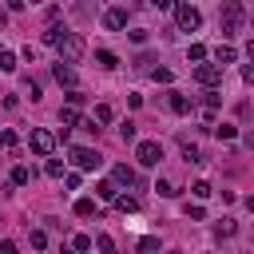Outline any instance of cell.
<instances>
[{"instance_id":"obj_1","label":"cell","mask_w":254,"mask_h":254,"mask_svg":"<svg viewBox=\"0 0 254 254\" xmlns=\"http://www.w3.org/2000/svg\"><path fill=\"white\" fill-rule=\"evenodd\" d=\"M242 20H246V12H242V4H222L218 8V28H222V36H238L242 32Z\"/></svg>"},{"instance_id":"obj_2","label":"cell","mask_w":254,"mask_h":254,"mask_svg":"<svg viewBox=\"0 0 254 254\" xmlns=\"http://www.w3.org/2000/svg\"><path fill=\"white\" fill-rule=\"evenodd\" d=\"M56 52H60V64H75L83 56V36L79 32H64V40L56 44Z\"/></svg>"},{"instance_id":"obj_3","label":"cell","mask_w":254,"mask_h":254,"mask_svg":"<svg viewBox=\"0 0 254 254\" xmlns=\"http://www.w3.org/2000/svg\"><path fill=\"white\" fill-rule=\"evenodd\" d=\"M198 8L194 4H175V24H179V32H194L198 28Z\"/></svg>"},{"instance_id":"obj_4","label":"cell","mask_w":254,"mask_h":254,"mask_svg":"<svg viewBox=\"0 0 254 254\" xmlns=\"http://www.w3.org/2000/svg\"><path fill=\"white\" fill-rule=\"evenodd\" d=\"M135 159H139L143 167H159V159H163V143H155V139H143V143L135 147Z\"/></svg>"},{"instance_id":"obj_5","label":"cell","mask_w":254,"mask_h":254,"mask_svg":"<svg viewBox=\"0 0 254 254\" xmlns=\"http://www.w3.org/2000/svg\"><path fill=\"white\" fill-rule=\"evenodd\" d=\"M194 79H198L202 87L214 91V87L222 83V67H218V64H198V67H194Z\"/></svg>"},{"instance_id":"obj_6","label":"cell","mask_w":254,"mask_h":254,"mask_svg":"<svg viewBox=\"0 0 254 254\" xmlns=\"http://www.w3.org/2000/svg\"><path fill=\"white\" fill-rule=\"evenodd\" d=\"M28 147H32L36 155H52V151H56V135H52V131H40V127H36V131L28 135Z\"/></svg>"},{"instance_id":"obj_7","label":"cell","mask_w":254,"mask_h":254,"mask_svg":"<svg viewBox=\"0 0 254 254\" xmlns=\"http://www.w3.org/2000/svg\"><path fill=\"white\" fill-rule=\"evenodd\" d=\"M71 163H75L79 171H95V167L103 163V155L91 151V147H75V151H71Z\"/></svg>"},{"instance_id":"obj_8","label":"cell","mask_w":254,"mask_h":254,"mask_svg":"<svg viewBox=\"0 0 254 254\" xmlns=\"http://www.w3.org/2000/svg\"><path fill=\"white\" fill-rule=\"evenodd\" d=\"M127 20H131V12H127V8H107V12H103V28H111V32L127 28Z\"/></svg>"},{"instance_id":"obj_9","label":"cell","mask_w":254,"mask_h":254,"mask_svg":"<svg viewBox=\"0 0 254 254\" xmlns=\"http://www.w3.org/2000/svg\"><path fill=\"white\" fill-rule=\"evenodd\" d=\"M111 175H115V179H111L115 187H135V183H139V175H135V171H131L127 163H119V167H115Z\"/></svg>"},{"instance_id":"obj_10","label":"cell","mask_w":254,"mask_h":254,"mask_svg":"<svg viewBox=\"0 0 254 254\" xmlns=\"http://www.w3.org/2000/svg\"><path fill=\"white\" fill-rule=\"evenodd\" d=\"M167 107H171L175 115H187V111H190V99H187L183 91H167Z\"/></svg>"},{"instance_id":"obj_11","label":"cell","mask_w":254,"mask_h":254,"mask_svg":"<svg viewBox=\"0 0 254 254\" xmlns=\"http://www.w3.org/2000/svg\"><path fill=\"white\" fill-rule=\"evenodd\" d=\"M214 60H218V67L234 64V48H230V44H218V48H214Z\"/></svg>"},{"instance_id":"obj_12","label":"cell","mask_w":254,"mask_h":254,"mask_svg":"<svg viewBox=\"0 0 254 254\" xmlns=\"http://www.w3.org/2000/svg\"><path fill=\"white\" fill-rule=\"evenodd\" d=\"M56 79L67 83V87H75V71H71V64H56Z\"/></svg>"},{"instance_id":"obj_13","label":"cell","mask_w":254,"mask_h":254,"mask_svg":"<svg viewBox=\"0 0 254 254\" xmlns=\"http://www.w3.org/2000/svg\"><path fill=\"white\" fill-rule=\"evenodd\" d=\"M218 103H222V95H218V91H206V95H202V111H206V119L218 111Z\"/></svg>"},{"instance_id":"obj_14","label":"cell","mask_w":254,"mask_h":254,"mask_svg":"<svg viewBox=\"0 0 254 254\" xmlns=\"http://www.w3.org/2000/svg\"><path fill=\"white\" fill-rule=\"evenodd\" d=\"M0 151L4 155H16V131H8V127L0 131Z\"/></svg>"},{"instance_id":"obj_15","label":"cell","mask_w":254,"mask_h":254,"mask_svg":"<svg viewBox=\"0 0 254 254\" xmlns=\"http://www.w3.org/2000/svg\"><path fill=\"white\" fill-rule=\"evenodd\" d=\"M95 60H99V67H119L115 52H107V48H99V52H95Z\"/></svg>"},{"instance_id":"obj_16","label":"cell","mask_w":254,"mask_h":254,"mask_svg":"<svg viewBox=\"0 0 254 254\" xmlns=\"http://www.w3.org/2000/svg\"><path fill=\"white\" fill-rule=\"evenodd\" d=\"M60 123H64V127H75V123H79V111H75V107H60Z\"/></svg>"},{"instance_id":"obj_17","label":"cell","mask_w":254,"mask_h":254,"mask_svg":"<svg viewBox=\"0 0 254 254\" xmlns=\"http://www.w3.org/2000/svg\"><path fill=\"white\" fill-rule=\"evenodd\" d=\"M115 190H119L115 183H99V187H95V194H99V198H107V202H115V198H119Z\"/></svg>"},{"instance_id":"obj_18","label":"cell","mask_w":254,"mask_h":254,"mask_svg":"<svg viewBox=\"0 0 254 254\" xmlns=\"http://www.w3.org/2000/svg\"><path fill=\"white\" fill-rule=\"evenodd\" d=\"M95 119H99V123H111V119H115V107H111V103H99V107H95Z\"/></svg>"},{"instance_id":"obj_19","label":"cell","mask_w":254,"mask_h":254,"mask_svg":"<svg viewBox=\"0 0 254 254\" xmlns=\"http://www.w3.org/2000/svg\"><path fill=\"white\" fill-rule=\"evenodd\" d=\"M12 183H16V187L32 183V171H28V167H12Z\"/></svg>"},{"instance_id":"obj_20","label":"cell","mask_w":254,"mask_h":254,"mask_svg":"<svg viewBox=\"0 0 254 254\" xmlns=\"http://www.w3.org/2000/svg\"><path fill=\"white\" fill-rule=\"evenodd\" d=\"M75 214H79V218H91V214H95V202H91V198H79V202H75Z\"/></svg>"},{"instance_id":"obj_21","label":"cell","mask_w":254,"mask_h":254,"mask_svg":"<svg viewBox=\"0 0 254 254\" xmlns=\"http://www.w3.org/2000/svg\"><path fill=\"white\" fill-rule=\"evenodd\" d=\"M135 250H139V254H155V250H159V238H151V234H147V238H139V246H135Z\"/></svg>"},{"instance_id":"obj_22","label":"cell","mask_w":254,"mask_h":254,"mask_svg":"<svg viewBox=\"0 0 254 254\" xmlns=\"http://www.w3.org/2000/svg\"><path fill=\"white\" fill-rule=\"evenodd\" d=\"M115 206H119L123 214H131V210H139V202H135V198H127V194H119V198H115Z\"/></svg>"},{"instance_id":"obj_23","label":"cell","mask_w":254,"mask_h":254,"mask_svg":"<svg viewBox=\"0 0 254 254\" xmlns=\"http://www.w3.org/2000/svg\"><path fill=\"white\" fill-rule=\"evenodd\" d=\"M187 218H190V222H202V218H206V210H202L198 202H187Z\"/></svg>"},{"instance_id":"obj_24","label":"cell","mask_w":254,"mask_h":254,"mask_svg":"<svg viewBox=\"0 0 254 254\" xmlns=\"http://www.w3.org/2000/svg\"><path fill=\"white\" fill-rule=\"evenodd\" d=\"M155 190H159V194H163V198H175V194H179V190H175V187H171V183H167V179H159V183H155Z\"/></svg>"},{"instance_id":"obj_25","label":"cell","mask_w":254,"mask_h":254,"mask_svg":"<svg viewBox=\"0 0 254 254\" xmlns=\"http://www.w3.org/2000/svg\"><path fill=\"white\" fill-rule=\"evenodd\" d=\"M119 135H123V143H131V139H135V123H131V119L119 123Z\"/></svg>"},{"instance_id":"obj_26","label":"cell","mask_w":254,"mask_h":254,"mask_svg":"<svg viewBox=\"0 0 254 254\" xmlns=\"http://www.w3.org/2000/svg\"><path fill=\"white\" fill-rule=\"evenodd\" d=\"M214 131H218V139H226V143L238 135V131H234V123H222V127H214Z\"/></svg>"},{"instance_id":"obj_27","label":"cell","mask_w":254,"mask_h":254,"mask_svg":"<svg viewBox=\"0 0 254 254\" xmlns=\"http://www.w3.org/2000/svg\"><path fill=\"white\" fill-rule=\"evenodd\" d=\"M48 175H52V179H64V163H60V159H48Z\"/></svg>"},{"instance_id":"obj_28","label":"cell","mask_w":254,"mask_h":254,"mask_svg":"<svg viewBox=\"0 0 254 254\" xmlns=\"http://www.w3.org/2000/svg\"><path fill=\"white\" fill-rule=\"evenodd\" d=\"M190 190H194V198H210V194H214V190H210V183H194Z\"/></svg>"},{"instance_id":"obj_29","label":"cell","mask_w":254,"mask_h":254,"mask_svg":"<svg viewBox=\"0 0 254 254\" xmlns=\"http://www.w3.org/2000/svg\"><path fill=\"white\" fill-rule=\"evenodd\" d=\"M230 234H234V218H222L218 222V238H230Z\"/></svg>"},{"instance_id":"obj_30","label":"cell","mask_w":254,"mask_h":254,"mask_svg":"<svg viewBox=\"0 0 254 254\" xmlns=\"http://www.w3.org/2000/svg\"><path fill=\"white\" fill-rule=\"evenodd\" d=\"M95 246H99V250H103V254H115V242H111V238H107V234H99V238H95Z\"/></svg>"},{"instance_id":"obj_31","label":"cell","mask_w":254,"mask_h":254,"mask_svg":"<svg viewBox=\"0 0 254 254\" xmlns=\"http://www.w3.org/2000/svg\"><path fill=\"white\" fill-rule=\"evenodd\" d=\"M0 67H4V71H16V56H12V52H0Z\"/></svg>"},{"instance_id":"obj_32","label":"cell","mask_w":254,"mask_h":254,"mask_svg":"<svg viewBox=\"0 0 254 254\" xmlns=\"http://www.w3.org/2000/svg\"><path fill=\"white\" fill-rule=\"evenodd\" d=\"M202 56H206L202 44H190V48H187V60H202Z\"/></svg>"},{"instance_id":"obj_33","label":"cell","mask_w":254,"mask_h":254,"mask_svg":"<svg viewBox=\"0 0 254 254\" xmlns=\"http://www.w3.org/2000/svg\"><path fill=\"white\" fill-rule=\"evenodd\" d=\"M151 64H155V56H147V52L135 60V67H139V71H151Z\"/></svg>"},{"instance_id":"obj_34","label":"cell","mask_w":254,"mask_h":254,"mask_svg":"<svg viewBox=\"0 0 254 254\" xmlns=\"http://www.w3.org/2000/svg\"><path fill=\"white\" fill-rule=\"evenodd\" d=\"M151 75H155L159 83H171V67H151Z\"/></svg>"},{"instance_id":"obj_35","label":"cell","mask_w":254,"mask_h":254,"mask_svg":"<svg viewBox=\"0 0 254 254\" xmlns=\"http://www.w3.org/2000/svg\"><path fill=\"white\" fill-rule=\"evenodd\" d=\"M32 246L44 250V246H48V234H44V230H32Z\"/></svg>"},{"instance_id":"obj_36","label":"cell","mask_w":254,"mask_h":254,"mask_svg":"<svg viewBox=\"0 0 254 254\" xmlns=\"http://www.w3.org/2000/svg\"><path fill=\"white\" fill-rule=\"evenodd\" d=\"M71 246H75V250H91V246H95V242H91V238H87V234H75V242H71Z\"/></svg>"},{"instance_id":"obj_37","label":"cell","mask_w":254,"mask_h":254,"mask_svg":"<svg viewBox=\"0 0 254 254\" xmlns=\"http://www.w3.org/2000/svg\"><path fill=\"white\" fill-rule=\"evenodd\" d=\"M127 36H131V40H135V44H147V28H131V32H127Z\"/></svg>"},{"instance_id":"obj_38","label":"cell","mask_w":254,"mask_h":254,"mask_svg":"<svg viewBox=\"0 0 254 254\" xmlns=\"http://www.w3.org/2000/svg\"><path fill=\"white\" fill-rule=\"evenodd\" d=\"M242 79H246V83H254V64H246V67H242Z\"/></svg>"},{"instance_id":"obj_39","label":"cell","mask_w":254,"mask_h":254,"mask_svg":"<svg viewBox=\"0 0 254 254\" xmlns=\"http://www.w3.org/2000/svg\"><path fill=\"white\" fill-rule=\"evenodd\" d=\"M0 254H16V242H8V238H4V242H0Z\"/></svg>"},{"instance_id":"obj_40","label":"cell","mask_w":254,"mask_h":254,"mask_svg":"<svg viewBox=\"0 0 254 254\" xmlns=\"http://www.w3.org/2000/svg\"><path fill=\"white\" fill-rule=\"evenodd\" d=\"M246 147H250V151H254V131H246Z\"/></svg>"},{"instance_id":"obj_41","label":"cell","mask_w":254,"mask_h":254,"mask_svg":"<svg viewBox=\"0 0 254 254\" xmlns=\"http://www.w3.org/2000/svg\"><path fill=\"white\" fill-rule=\"evenodd\" d=\"M4 24H8V12H4V8H0V28H4Z\"/></svg>"},{"instance_id":"obj_42","label":"cell","mask_w":254,"mask_h":254,"mask_svg":"<svg viewBox=\"0 0 254 254\" xmlns=\"http://www.w3.org/2000/svg\"><path fill=\"white\" fill-rule=\"evenodd\" d=\"M246 206H250V214H254V194H250V198H246Z\"/></svg>"},{"instance_id":"obj_43","label":"cell","mask_w":254,"mask_h":254,"mask_svg":"<svg viewBox=\"0 0 254 254\" xmlns=\"http://www.w3.org/2000/svg\"><path fill=\"white\" fill-rule=\"evenodd\" d=\"M246 52H250V64H254V40H250V48H246Z\"/></svg>"},{"instance_id":"obj_44","label":"cell","mask_w":254,"mask_h":254,"mask_svg":"<svg viewBox=\"0 0 254 254\" xmlns=\"http://www.w3.org/2000/svg\"><path fill=\"white\" fill-rule=\"evenodd\" d=\"M175 254H179V250H175Z\"/></svg>"}]
</instances>
